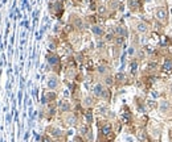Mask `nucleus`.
<instances>
[{"label": "nucleus", "instance_id": "obj_1", "mask_svg": "<svg viewBox=\"0 0 172 142\" xmlns=\"http://www.w3.org/2000/svg\"><path fill=\"white\" fill-rule=\"evenodd\" d=\"M155 18L159 22H162V24H167L168 22V11H167V8H164V7H158L156 11H155Z\"/></svg>", "mask_w": 172, "mask_h": 142}, {"label": "nucleus", "instance_id": "obj_2", "mask_svg": "<svg viewBox=\"0 0 172 142\" xmlns=\"http://www.w3.org/2000/svg\"><path fill=\"white\" fill-rule=\"evenodd\" d=\"M94 95L98 97H107V90L102 84H97L94 87Z\"/></svg>", "mask_w": 172, "mask_h": 142}, {"label": "nucleus", "instance_id": "obj_3", "mask_svg": "<svg viewBox=\"0 0 172 142\" xmlns=\"http://www.w3.org/2000/svg\"><path fill=\"white\" fill-rule=\"evenodd\" d=\"M135 29L138 33H142V34H146L150 28H148V24H146L144 21H136L135 22Z\"/></svg>", "mask_w": 172, "mask_h": 142}, {"label": "nucleus", "instance_id": "obj_4", "mask_svg": "<svg viewBox=\"0 0 172 142\" xmlns=\"http://www.w3.org/2000/svg\"><path fill=\"white\" fill-rule=\"evenodd\" d=\"M48 62L50 63L53 67H58L60 66V59H58V57L54 55V54H49L48 55Z\"/></svg>", "mask_w": 172, "mask_h": 142}, {"label": "nucleus", "instance_id": "obj_5", "mask_svg": "<svg viewBox=\"0 0 172 142\" xmlns=\"http://www.w3.org/2000/svg\"><path fill=\"white\" fill-rule=\"evenodd\" d=\"M128 7L134 12L139 11L140 9V0H128Z\"/></svg>", "mask_w": 172, "mask_h": 142}, {"label": "nucleus", "instance_id": "obj_6", "mask_svg": "<svg viewBox=\"0 0 172 142\" xmlns=\"http://www.w3.org/2000/svg\"><path fill=\"white\" fill-rule=\"evenodd\" d=\"M163 70L166 72H172V58H167L163 63Z\"/></svg>", "mask_w": 172, "mask_h": 142}, {"label": "nucleus", "instance_id": "obj_7", "mask_svg": "<svg viewBox=\"0 0 172 142\" xmlns=\"http://www.w3.org/2000/svg\"><path fill=\"white\" fill-rule=\"evenodd\" d=\"M159 110H160L162 113L168 112V110H170V101H167V100L160 101V104H159Z\"/></svg>", "mask_w": 172, "mask_h": 142}, {"label": "nucleus", "instance_id": "obj_8", "mask_svg": "<svg viewBox=\"0 0 172 142\" xmlns=\"http://www.w3.org/2000/svg\"><path fill=\"white\" fill-rule=\"evenodd\" d=\"M101 134H103V136H109V134H111V125L110 124H103L101 126Z\"/></svg>", "mask_w": 172, "mask_h": 142}, {"label": "nucleus", "instance_id": "obj_9", "mask_svg": "<svg viewBox=\"0 0 172 142\" xmlns=\"http://www.w3.org/2000/svg\"><path fill=\"white\" fill-rule=\"evenodd\" d=\"M57 86H58V80H57V78L50 76L49 80H48V87L52 88V90H54V88H57Z\"/></svg>", "mask_w": 172, "mask_h": 142}, {"label": "nucleus", "instance_id": "obj_10", "mask_svg": "<svg viewBox=\"0 0 172 142\" xmlns=\"http://www.w3.org/2000/svg\"><path fill=\"white\" fill-rule=\"evenodd\" d=\"M117 33L119 34V37H127V30L124 26H117Z\"/></svg>", "mask_w": 172, "mask_h": 142}, {"label": "nucleus", "instance_id": "obj_11", "mask_svg": "<svg viewBox=\"0 0 172 142\" xmlns=\"http://www.w3.org/2000/svg\"><path fill=\"white\" fill-rule=\"evenodd\" d=\"M91 32H93L95 36H102V34H103V29L99 28V26H93V28H91Z\"/></svg>", "mask_w": 172, "mask_h": 142}, {"label": "nucleus", "instance_id": "obj_12", "mask_svg": "<svg viewBox=\"0 0 172 142\" xmlns=\"http://www.w3.org/2000/svg\"><path fill=\"white\" fill-rule=\"evenodd\" d=\"M156 67H158V64H156L155 62H150L147 64V70H148V72H154L155 70H156Z\"/></svg>", "mask_w": 172, "mask_h": 142}, {"label": "nucleus", "instance_id": "obj_13", "mask_svg": "<svg viewBox=\"0 0 172 142\" xmlns=\"http://www.w3.org/2000/svg\"><path fill=\"white\" fill-rule=\"evenodd\" d=\"M70 109V105H69L68 101H62L61 103V112H68Z\"/></svg>", "mask_w": 172, "mask_h": 142}, {"label": "nucleus", "instance_id": "obj_14", "mask_svg": "<svg viewBox=\"0 0 172 142\" xmlns=\"http://www.w3.org/2000/svg\"><path fill=\"white\" fill-rule=\"evenodd\" d=\"M138 137H139V140L142 141V142H144L147 140V136H146V132H143V130H140L139 133H138Z\"/></svg>", "mask_w": 172, "mask_h": 142}, {"label": "nucleus", "instance_id": "obj_15", "mask_svg": "<svg viewBox=\"0 0 172 142\" xmlns=\"http://www.w3.org/2000/svg\"><path fill=\"white\" fill-rule=\"evenodd\" d=\"M170 44V37H162L160 38V45L162 46H167Z\"/></svg>", "mask_w": 172, "mask_h": 142}, {"label": "nucleus", "instance_id": "obj_16", "mask_svg": "<svg viewBox=\"0 0 172 142\" xmlns=\"http://www.w3.org/2000/svg\"><path fill=\"white\" fill-rule=\"evenodd\" d=\"M52 132H53V136L54 137H61L62 136V132H61L60 129H52Z\"/></svg>", "mask_w": 172, "mask_h": 142}, {"label": "nucleus", "instance_id": "obj_17", "mask_svg": "<svg viewBox=\"0 0 172 142\" xmlns=\"http://www.w3.org/2000/svg\"><path fill=\"white\" fill-rule=\"evenodd\" d=\"M136 71H138V62H132V64H131V72H132V74H136Z\"/></svg>", "mask_w": 172, "mask_h": 142}, {"label": "nucleus", "instance_id": "obj_18", "mask_svg": "<svg viewBox=\"0 0 172 142\" xmlns=\"http://www.w3.org/2000/svg\"><path fill=\"white\" fill-rule=\"evenodd\" d=\"M147 105H148V107H150V108H151V109H154V108H155V107H156V103H155L154 100H148V101H147Z\"/></svg>", "mask_w": 172, "mask_h": 142}, {"label": "nucleus", "instance_id": "obj_19", "mask_svg": "<svg viewBox=\"0 0 172 142\" xmlns=\"http://www.w3.org/2000/svg\"><path fill=\"white\" fill-rule=\"evenodd\" d=\"M146 51L148 53V54H154V53H155V49L152 47V46H147V47H146Z\"/></svg>", "mask_w": 172, "mask_h": 142}, {"label": "nucleus", "instance_id": "obj_20", "mask_svg": "<svg viewBox=\"0 0 172 142\" xmlns=\"http://www.w3.org/2000/svg\"><path fill=\"white\" fill-rule=\"evenodd\" d=\"M86 105H90V104H93V99H90V97H87L86 99V103H85Z\"/></svg>", "mask_w": 172, "mask_h": 142}, {"label": "nucleus", "instance_id": "obj_21", "mask_svg": "<svg viewBox=\"0 0 172 142\" xmlns=\"http://www.w3.org/2000/svg\"><path fill=\"white\" fill-rule=\"evenodd\" d=\"M152 96H154V97H158V96H159V92H155V91H152Z\"/></svg>", "mask_w": 172, "mask_h": 142}, {"label": "nucleus", "instance_id": "obj_22", "mask_svg": "<svg viewBox=\"0 0 172 142\" xmlns=\"http://www.w3.org/2000/svg\"><path fill=\"white\" fill-rule=\"evenodd\" d=\"M168 91H170V94L172 95V84H170V88H168Z\"/></svg>", "mask_w": 172, "mask_h": 142}]
</instances>
